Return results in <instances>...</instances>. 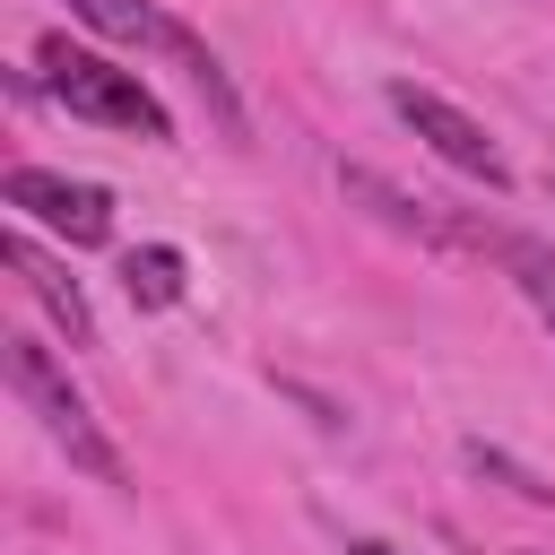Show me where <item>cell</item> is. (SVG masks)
I'll return each mask as SVG.
<instances>
[{
    "instance_id": "cell-8",
    "label": "cell",
    "mask_w": 555,
    "mask_h": 555,
    "mask_svg": "<svg viewBox=\"0 0 555 555\" xmlns=\"http://www.w3.org/2000/svg\"><path fill=\"white\" fill-rule=\"evenodd\" d=\"M121 295H130L139 312L182 304V251H173V243H139V251H121Z\"/></svg>"
},
{
    "instance_id": "cell-7",
    "label": "cell",
    "mask_w": 555,
    "mask_h": 555,
    "mask_svg": "<svg viewBox=\"0 0 555 555\" xmlns=\"http://www.w3.org/2000/svg\"><path fill=\"white\" fill-rule=\"evenodd\" d=\"M338 182H347V199H364V208H382L399 234H416V243H451V225L425 208V199H408V191H390L382 173H364V165H338Z\"/></svg>"
},
{
    "instance_id": "cell-9",
    "label": "cell",
    "mask_w": 555,
    "mask_h": 555,
    "mask_svg": "<svg viewBox=\"0 0 555 555\" xmlns=\"http://www.w3.org/2000/svg\"><path fill=\"white\" fill-rule=\"evenodd\" d=\"M494 251H503V269L520 278L529 312L555 330V243H538V234H494Z\"/></svg>"
},
{
    "instance_id": "cell-2",
    "label": "cell",
    "mask_w": 555,
    "mask_h": 555,
    "mask_svg": "<svg viewBox=\"0 0 555 555\" xmlns=\"http://www.w3.org/2000/svg\"><path fill=\"white\" fill-rule=\"evenodd\" d=\"M9 390L43 416V434L69 451V468H87L95 486H130V468H121V451L104 442V425H95V408L69 390V373L52 364V347L43 338H9Z\"/></svg>"
},
{
    "instance_id": "cell-10",
    "label": "cell",
    "mask_w": 555,
    "mask_h": 555,
    "mask_svg": "<svg viewBox=\"0 0 555 555\" xmlns=\"http://www.w3.org/2000/svg\"><path fill=\"white\" fill-rule=\"evenodd\" d=\"M468 468H477V477H503L520 503H555V486H546V477H529L520 460H503V451H486V442H468Z\"/></svg>"
},
{
    "instance_id": "cell-11",
    "label": "cell",
    "mask_w": 555,
    "mask_h": 555,
    "mask_svg": "<svg viewBox=\"0 0 555 555\" xmlns=\"http://www.w3.org/2000/svg\"><path fill=\"white\" fill-rule=\"evenodd\" d=\"M347 555H399V546H382V538H347Z\"/></svg>"
},
{
    "instance_id": "cell-6",
    "label": "cell",
    "mask_w": 555,
    "mask_h": 555,
    "mask_svg": "<svg viewBox=\"0 0 555 555\" xmlns=\"http://www.w3.org/2000/svg\"><path fill=\"white\" fill-rule=\"evenodd\" d=\"M0 260H9V269L26 278V295H35V304H43V312H52L61 330H69V347H95V312H87L78 278H69V269H61L52 251H35L26 234H0Z\"/></svg>"
},
{
    "instance_id": "cell-4",
    "label": "cell",
    "mask_w": 555,
    "mask_h": 555,
    "mask_svg": "<svg viewBox=\"0 0 555 555\" xmlns=\"http://www.w3.org/2000/svg\"><path fill=\"white\" fill-rule=\"evenodd\" d=\"M390 113L442 156V165H460V173H477L486 191H512V165H503V147L486 139V121L477 113H460L451 95H434V87H416V78H390Z\"/></svg>"
},
{
    "instance_id": "cell-3",
    "label": "cell",
    "mask_w": 555,
    "mask_h": 555,
    "mask_svg": "<svg viewBox=\"0 0 555 555\" xmlns=\"http://www.w3.org/2000/svg\"><path fill=\"white\" fill-rule=\"evenodd\" d=\"M69 17H78V26H95V35H113V43H139V52H182V61H191V78H199V95H208L225 121H243V113H234V95H225L217 52H208L182 17H165L156 0H69Z\"/></svg>"
},
{
    "instance_id": "cell-5",
    "label": "cell",
    "mask_w": 555,
    "mask_h": 555,
    "mask_svg": "<svg viewBox=\"0 0 555 555\" xmlns=\"http://www.w3.org/2000/svg\"><path fill=\"white\" fill-rule=\"evenodd\" d=\"M0 199H9L17 217L52 225V234H61V243H78V251L113 243V191H104V182H69V173H43V165H9Z\"/></svg>"
},
{
    "instance_id": "cell-1",
    "label": "cell",
    "mask_w": 555,
    "mask_h": 555,
    "mask_svg": "<svg viewBox=\"0 0 555 555\" xmlns=\"http://www.w3.org/2000/svg\"><path fill=\"white\" fill-rule=\"evenodd\" d=\"M43 87H52V104H69L78 121H104V130H130V139H173V121H165V104L147 95V78H139V69H113L104 52H87V43H69V35H43Z\"/></svg>"
}]
</instances>
